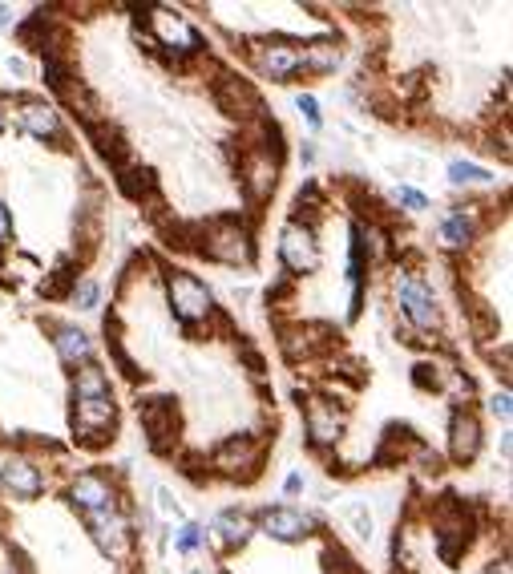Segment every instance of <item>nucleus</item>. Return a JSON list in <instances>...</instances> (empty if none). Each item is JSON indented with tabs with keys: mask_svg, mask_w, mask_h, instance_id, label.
<instances>
[{
	"mask_svg": "<svg viewBox=\"0 0 513 574\" xmlns=\"http://www.w3.org/2000/svg\"><path fill=\"white\" fill-rule=\"evenodd\" d=\"M0 490L21 498V502H33L45 490V469L29 457H13L5 469H0Z\"/></svg>",
	"mask_w": 513,
	"mask_h": 574,
	"instance_id": "1",
	"label": "nucleus"
},
{
	"mask_svg": "<svg viewBox=\"0 0 513 574\" xmlns=\"http://www.w3.org/2000/svg\"><path fill=\"white\" fill-rule=\"evenodd\" d=\"M259 522H263V534H271L279 542H295V538H303L307 526H312V518L295 506H267V510H259Z\"/></svg>",
	"mask_w": 513,
	"mask_h": 574,
	"instance_id": "2",
	"label": "nucleus"
},
{
	"mask_svg": "<svg viewBox=\"0 0 513 574\" xmlns=\"http://www.w3.org/2000/svg\"><path fill=\"white\" fill-rule=\"evenodd\" d=\"M53 348H57V356H61L65 364H89V360H93V344H89V336H85L81 328H73V324H57V340H53Z\"/></svg>",
	"mask_w": 513,
	"mask_h": 574,
	"instance_id": "3",
	"label": "nucleus"
},
{
	"mask_svg": "<svg viewBox=\"0 0 513 574\" xmlns=\"http://www.w3.org/2000/svg\"><path fill=\"white\" fill-rule=\"evenodd\" d=\"M344 514H348V522L356 526L360 538H372V514L364 506H344Z\"/></svg>",
	"mask_w": 513,
	"mask_h": 574,
	"instance_id": "4",
	"label": "nucleus"
},
{
	"mask_svg": "<svg viewBox=\"0 0 513 574\" xmlns=\"http://www.w3.org/2000/svg\"><path fill=\"white\" fill-rule=\"evenodd\" d=\"M198 546H202V530H198L194 522H186V526H182V534H178V554H186V558H190Z\"/></svg>",
	"mask_w": 513,
	"mask_h": 574,
	"instance_id": "5",
	"label": "nucleus"
},
{
	"mask_svg": "<svg viewBox=\"0 0 513 574\" xmlns=\"http://www.w3.org/2000/svg\"><path fill=\"white\" fill-rule=\"evenodd\" d=\"M449 174H453V182H489V174L477 170V166H469V162H453Z\"/></svg>",
	"mask_w": 513,
	"mask_h": 574,
	"instance_id": "6",
	"label": "nucleus"
},
{
	"mask_svg": "<svg viewBox=\"0 0 513 574\" xmlns=\"http://www.w3.org/2000/svg\"><path fill=\"white\" fill-rule=\"evenodd\" d=\"M299 110L307 114V122H312V126L320 130V106H316V98H299Z\"/></svg>",
	"mask_w": 513,
	"mask_h": 574,
	"instance_id": "7",
	"label": "nucleus"
},
{
	"mask_svg": "<svg viewBox=\"0 0 513 574\" xmlns=\"http://www.w3.org/2000/svg\"><path fill=\"white\" fill-rule=\"evenodd\" d=\"M158 498H162V510H166L170 518H186V514H182V506L174 502V494H170V490H158Z\"/></svg>",
	"mask_w": 513,
	"mask_h": 574,
	"instance_id": "8",
	"label": "nucleus"
},
{
	"mask_svg": "<svg viewBox=\"0 0 513 574\" xmlns=\"http://www.w3.org/2000/svg\"><path fill=\"white\" fill-rule=\"evenodd\" d=\"M303 490V473H291L287 477V494H299Z\"/></svg>",
	"mask_w": 513,
	"mask_h": 574,
	"instance_id": "9",
	"label": "nucleus"
}]
</instances>
